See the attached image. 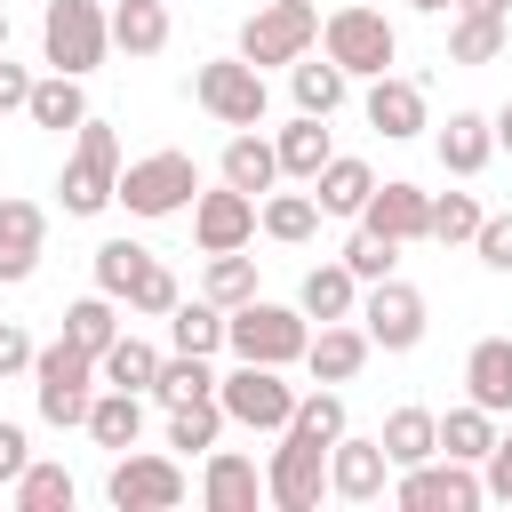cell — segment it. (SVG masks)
Here are the masks:
<instances>
[{
	"instance_id": "1",
	"label": "cell",
	"mask_w": 512,
	"mask_h": 512,
	"mask_svg": "<svg viewBox=\"0 0 512 512\" xmlns=\"http://www.w3.org/2000/svg\"><path fill=\"white\" fill-rule=\"evenodd\" d=\"M320 56L344 72V80H376V72H392V56H400V32H392V16L384 8H328L320 16Z\"/></svg>"
},
{
	"instance_id": "2",
	"label": "cell",
	"mask_w": 512,
	"mask_h": 512,
	"mask_svg": "<svg viewBox=\"0 0 512 512\" xmlns=\"http://www.w3.org/2000/svg\"><path fill=\"white\" fill-rule=\"evenodd\" d=\"M304 344H312V320H304L296 304H264V296H248V304L224 312V352H232V360L288 368V360H304Z\"/></svg>"
},
{
	"instance_id": "3",
	"label": "cell",
	"mask_w": 512,
	"mask_h": 512,
	"mask_svg": "<svg viewBox=\"0 0 512 512\" xmlns=\"http://www.w3.org/2000/svg\"><path fill=\"white\" fill-rule=\"evenodd\" d=\"M32 400H40V424H56V432L88 424V400H96V352H80L72 336L40 344V352H32Z\"/></svg>"
},
{
	"instance_id": "4",
	"label": "cell",
	"mask_w": 512,
	"mask_h": 512,
	"mask_svg": "<svg viewBox=\"0 0 512 512\" xmlns=\"http://www.w3.org/2000/svg\"><path fill=\"white\" fill-rule=\"evenodd\" d=\"M192 192H200V160H192V152H144V160H128L120 184H112V200H120L128 216H144V224L192 208Z\"/></svg>"
},
{
	"instance_id": "5",
	"label": "cell",
	"mask_w": 512,
	"mask_h": 512,
	"mask_svg": "<svg viewBox=\"0 0 512 512\" xmlns=\"http://www.w3.org/2000/svg\"><path fill=\"white\" fill-rule=\"evenodd\" d=\"M104 48H112L104 0H48V16H40V56H48V72L88 80V72L104 64Z\"/></svg>"
},
{
	"instance_id": "6",
	"label": "cell",
	"mask_w": 512,
	"mask_h": 512,
	"mask_svg": "<svg viewBox=\"0 0 512 512\" xmlns=\"http://www.w3.org/2000/svg\"><path fill=\"white\" fill-rule=\"evenodd\" d=\"M112 184H120V136L104 120H80L72 128V160H64V216H96L112 208Z\"/></svg>"
},
{
	"instance_id": "7",
	"label": "cell",
	"mask_w": 512,
	"mask_h": 512,
	"mask_svg": "<svg viewBox=\"0 0 512 512\" xmlns=\"http://www.w3.org/2000/svg\"><path fill=\"white\" fill-rule=\"evenodd\" d=\"M192 104H200L208 120H224V128H256L264 104H272V88H264V72H256L248 56H208V64L192 72Z\"/></svg>"
},
{
	"instance_id": "8",
	"label": "cell",
	"mask_w": 512,
	"mask_h": 512,
	"mask_svg": "<svg viewBox=\"0 0 512 512\" xmlns=\"http://www.w3.org/2000/svg\"><path fill=\"white\" fill-rule=\"evenodd\" d=\"M216 408L224 424H248V432H280L288 408H296V384L264 360H232V376H216Z\"/></svg>"
},
{
	"instance_id": "9",
	"label": "cell",
	"mask_w": 512,
	"mask_h": 512,
	"mask_svg": "<svg viewBox=\"0 0 512 512\" xmlns=\"http://www.w3.org/2000/svg\"><path fill=\"white\" fill-rule=\"evenodd\" d=\"M312 40H320V8H312V0H256V16L240 24V56H248L256 72L296 64Z\"/></svg>"
},
{
	"instance_id": "10",
	"label": "cell",
	"mask_w": 512,
	"mask_h": 512,
	"mask_svg": "<svg viewBox=\"0 0 512 512\" xmlns=\"http://www.w3.org/2000/svg\"><path fill=\"white\" fill-rule=\"evenodd\" d=\"M320 496H328V448L280 424V448H272V464H264V504H280V512H312Z\"/></svg>"
},
{
	"instance_id": "11",
	"label": "cell",
	"mask_w": 512,
	"mask_h": 512,
	"mask_svg": "<svg viewBox=\"0 0 512 512\" xmlns=\"http://www.w3.org/2000/svg\"><path fill=\"white\" fill-rule=\"evenodd\" d=\"M488 488H480V464H456V456H424L392 480V504L400 512H472Z\"/></svg>"
},
{
	"instance_id": "12",
	"label": "cell",
	"mask_w": 512,
	"mask_h": 512,
	"mask_svg": "<svg viewBox=\"0 0 512 512\" xmlns=\"http://www.w3.org/2000/svg\"><path fill=\"white\" fill-rule=\"evenodd\" d=\"M352 320L368 328V344H376V352H416V344H424V296H416L400 272L368 280V296H360V312H352Z\"/></svg>"
},
{
	"instance_id": "13",
	"label": "cell",
	"mask_w": 512,
	"mask_h": 512,
	"mask_svg": "<svg viewBox=\"0 0 512 512\" xmlns=\"http://www.w3.org/2000/svg\"><path fill=\"white\" fill-rule=\"evenodd\" d=\"M104 496H112V512H176L184 504V464L176 456H128L120 448Z\"/></svg>"
},
{
	"instance_id": "14",
	"label": "cell",
	"mask_w": 512,
	"mask_h": 512,
	"mask_svg": "<svg viewBox=\"0 0 512 512\" xmlns=\"http://www.w3.org/2000/svg\"><path fill=\"white\" fill-rule=\"evenodd\" d=\"M384 480H392V456H384V440H360L352 424L328 440V496H344V504H376L384 496Z\"/></svg>"
},
{
	"instance_id": "15",
	"label": "cell",
	"mask_w": 512,
	"mask_h": 512,
	"mask_svg": "<svg viewBox=\"0 0 512 512\" xmlns=\"http://www.w3.org/2000/svg\"><path fill=\"white\" fill-rule=\"evenodd\" d=\"M40 248H48V216L40 200H0V288H24L40 272Z\"/></svg>"
},
{
	"instance_id": "16",
	"label": "cell",
	"mask_w": 512,
	"mask_h": 512,
	"mask_svg": "<svg viewBox=\"0 0 512 512\" xmlns=\"http://www.w3.org/2000/svg\"><path fill=\"white\" fill-rule=\"evenodd\" d=\"M192 240L216 256V248H248L256 240V200L216 184V192H192Z\"/></svg>"
},
{
	"instance_id": "17",
	"label": "cell",
	"mask_w": 512,
	"mask_h": 512,
	"mask_svg": "<svg viewBox=\"0 0 512 512\" xmlns=\"http://www.w3.org/2000/svg\"><path fill=\"white\" fill-rule=\"evenodd\" d=\"M360 224L408 248V240H424V232H432V192H416V184H400V176H392V184H376V192H368Z\"/></svg>"
},
{
	"instance_id": "18",
	"label": "cell",
	"mask_w": 512,
	"mask_h": 512,
	"mask_svg": "<svg viewBox=\"0 0 512 512\" xmlns=\"http://www.w3.org/2000/svg\"><path fill=\"white\" fill-rule=\"evenodd\" d=\"M368 328H352V320H320V336L304 344V368H312V384H352L360 368H368Z\"/></svg>"
},
{
	"instance_id": "19",
	"label": "cell",
	"mask_w": 512,
	"mask_h": 512,
	"mask_svg": "<svg viewBox=\"0 0 512 512\" xmlns=\"http://www.w3.org/2000/svg\"><path fill=\"white\" fill-rule=\"evenodd\" d=\"M256 496H264V472H256L240 448H208L200 504H208V512H256Z\"/></svg>"
},
{
	"instance_id": "20",
	"label": "cell",
	"mask_w": 512,
	"mask_h": 512,
	"mask_svg": "<svg viewBox=\"0 0 512 512\" xmlns=\"http://www.w3.org/2000/svg\"><path fill=\"white\" fill-rule=\"evenodd\" d=\"M464 400H480L488 416H512V336H480L464 352Z\"/></svg>"
},
{
	"instance_id": "21",
	"label": "cell",
	"mask_w": 512,
	"mask_h": 512,
	"mask_svg": "<svg viewBox=\"0 0 512 512\" xmlns=\"http://www.w3.org/2000/svg\"><path fill=\"white\" fill-rule=\"evenodd\" d=\"M368 128L376 136H424V88L416 80H400V72H376L368 80Z\"/></svg>"
},
{
	"instance_id": "22",
	"label": "cell",
	"mask_w": 512,
	"mask_h": 512,
	"mask_svg": "<svg viewBox=\"0 0 512 512\" xmlns=\"http://www.w3.org/2000/svg\"><path fill=\"white\" fill-rule=\"evenodd\" d=\"M432 152H440V168H448V176H480V168H488V152H496L488 112H448V128L432 136Z\"/></svg>"
},
{
	"instance_id": "23",
	"label": "cell",
	"mask_w": 512,
	"mask_h": 512,
	"mask_svg": "<svg viewBox=\"0 0 512 512\" xmlns=\"http://www.w3.org/2000/svg\"><path fill=\"white\" fill-rule=\"evenodd\" d=\"M368 192H376V168H368V160H352V152H328V168L312 176L320 216H360V208H368Z\"/></svg>"
},
{
	"instance_id": "24",
	"label": "cell",
	"mask_w": 512,
	"mask_h": 512,
	"mask_svg": "<svg viewBox=\"0 0 512 512\" xmlns=\"http://www.w3.org/2000/svg\"><path fill=\"white\" fill-rule=\"evenodd\" d=\"M96 448H136V432H144V392H120V384H104L96 400H88V424H80Z\"/></svg>"
},
{
	"instance_id": "25",
	"label": "cell",
	"mask_w": 512,
	"mask_h": 512,
	"mask_svg": "<svg viewBox=\"0 0 512 512\" xmlns=\"http://www.w3.org/2000/svg\"><path fill=\"white\" fill-rule=\"evenodd\" d=\"M272 152H280V176L312 184V176L328 168V152H336V144H328V120H320V112H296V120L272 136Z\"/></svg>"
},
{
	"instance_id": "26",
	"label": "cell",
	"mask_w": 512,
	"mask_h": 512,
	"mask_svg": "<svg viewBox=\"0 0 512 512\" xmlns=\"http://www.w3.org/2000/svg\"><path fill=\"white\" fill-rule=\"evenodd\" d=\"M224 184L232 192H272L280 184V152H272V136H256V128H232V144H224Z\"/></svg>"
},
{
	"instance_id": "27",
	"label": "cell",
	"mask_w": 512,
	"mask_h": 512,
	"mask_svg": "<svg viewBox=\"0 0 512 512\" xmlns=\"http://www.w3.org/2000/svg\"><path fill=\"white\" fill-rule=\"evenodd\" d=\"M296 312H304V320H352V312H360V280L344 272V256L304 272V288H296Z\"/></svg>"
},
{
	"instance_id": "28",
	"label": "cell",
	"mask_w": 512,
	"mask_h": 512,
	"mask_svg": "<svg viewBox=\"0 0 512 512\" xmlns=\"http://www.w3.org/2000/svg\"><path fill=\"white\" fill-rule=\"evenodd\" d=\"M152 376H160V344H144V336H112L104 352H96V384H120V392H152Z\"/></svg>"
},
{
	"instance_id": "29",
	"label": "cell",
	"mask_w": 512,
	"mask_h": 512,
	"mask_svg": "<svg viewBox=\"0 0 512 512\" xmlns=\"http://www.w3.org/2000/svg\"><path fill=\"white\" fill-rule=\"evenodd\" d=\"M376 440H384V456H392V472H408V464H424V456H440V416H432V408H392Z\"/></svg>"
},
{
	"instance_id": "30",
	"label": "cell",
	"mask_w": 512,
	"mask_h": 512,
	"mask_svg": "<svg viewBox=\"0 0 512 512\" xmlns=\"http://www.w3.org/2000/svg\"><path fill=\"white\" fill-rule=\"evenodd\" d=\"M112 48H128V56H160L168 48V0H112Z\"/></svg>"
},
{
	"instance_id": "31",
	"label": "cell",
	"mask_w": 512,
	"mask_h": 512,
	"mask_svg": "<svg viewBox=\"0 0 512 512\" xmlns=\"http://www.w3.org/2000/svg\"><path fill=\"white\" fill-rule=\"evenodd\" d=\"M512 48V16H464L456 8V24H448V64H496Z\"/></svg>"
},
{
	"instance_id": "32",
	"label": "cell",
	"mask_w": 512,
	"mask_h": 512,
	"mask_svg": "<svg viewBox=\"0 0 512 512\" xmlns=\"http://www.w3.org/2000/svg\"><path fill=\"white\" fill-rule=\"evenodd\" d=\"M24 112H32V128H80L88 120V96H80V80L72 72H48V80H32V96H24Z\"/></svg>"
},
{
	"instance_id": "33",
	"label": "cell",
	"mask_w": 512,
	"mask_h": 512,
	"mask_svg": "<svg viewBox=\"0 0 512 512\" xmlns=\"http://www.w3.org/2000/svg\"><path fill=\"white\" fill-rule=\"evenodd\" d=\"M256 232H264V240H280V248H296V240H312V232H320V200H312V192H264Z\"/></svg>"
},
{
	"instance_id": "34",
	"label": "cell",
	"mask_w": 512,
	"mask_h": 512,
	"mask_svg": "<svg viewBox=\"0 0 512 512\" xmlns=\"http://www.w3.org/2000/svg\"><path fill=\"white\" fill-rule=\"evenodd\" d=\"M72 496H80L72 472H64V464H40V456L8 480V504H16V512H72Z\"/></svg>"
},
{
	"instance_id": "35",
	"label": "cell",
	"mask_w": 512,
	"mask_h": 512,
	"mask_svg": "<svg viewBox=\"0 0 512 512\" xmlns=\"http://www.w3.org/2000/svg\"><path fill=\"white\" fill-rule=\"evenodd\" d=\"M288 96H296V112H320V120H328V112L344 104V72H336L328 56H312V48H304V56L288 64Z\"/></svg>"
},
{
	"instance_id": "36",
	"label": "cell",
	"mask_w": 512,
	"mask_h": 512,
	"mask_svg": "<svg viewBox=\"0 0 512 512\" xmlns=\"http://www.w3.org/2000/svg\"><path fill=\"white\" fill-rule=\"evenodd\" d=\"M496 448V416L480 408V400H464V408H448L440 416V456H456V464H480Z\"/></svg>"
},
{
	"instance_id": "37",
	"label": "cell",
	"mask_w": 512,
	"mask_h": 512,
	"mask_svg": "<svg viewBox=\"0 0 512 512\" xmlns=\"http://www.w3.org/2000/svg\"><path fill=\"white\" fill-rule=\"evenodd\" d=\"M168 344H176V352H200V360L224 352V304H208V296L184 304V296H176V312H168Z\"/></svg>"
},
{
	"instance_id": "38",
	"label": "cell",
	"mask_w": 512,
	"mask_h": 512,
	"mask_svg": "<svg viewBox=\"0 0 512 512\" xmlns=\"http://www.w3.org/2000/svg\"><path fill=\"white\" fill-rule=\"evenodd\" d=\"M208 392H216V368H208L200 352H168L160 376H152V400H160V408H184V400H208Z\"/></svg>"
},
{
	"instance_id": "39",
	"label": "cell",
	"mask_w": 512,
	"mask_h": 512,
	"mask_svg": "<svg viewBox=\"0 0 512 512\" xmlns=\"http://www.w3.org/2000/svg\"><path fill=\"white\" fill-rule=\"evenodd\" d=\"M64 336L80 344V352H104L112 336H120V296H80V304H64Z\"/></svg>"
},
{
	"instance_id": "40",
	"label": "cell",
	"mask_w": 512,
	"mask_h": 512,
	"mask_svg": "<svg viewBox=\"0 0 512 512\" xmlns=\"http://www.w3.org/2000/svg\"><path fill=\"white\" fill-rule=\"evenodd\" d=\"M200 296H208V304H224V312H232V304H248V296H256V256H240V248H216V256H208V280H200Z\"/></svg>"
},
{
	"instance_id": "41",
	"label": "cell",
	"mask_w": 512,
	"mask_h": 512,
	"mask_svg": "<svg viewBox=\"0 0 512 512\" xmlns=\"http://www.w3.org/2000/svg\"><path fill=\"white\" fill-rule=\"evenodd\" d=\"M288 432H304V440H336L344 432V392L336 384H320V392H296V408H288Z\"/></svg>"
},
{
	"instance_id": "42",
	"label": "cell",
	"mask_w": 512,
	"mask_h": 512,
	"mask_svg": "<svg viewBox=\"0 0 512 512\" xmlns=\"http://www.w3.org/2000/svg\"><path fill=\"white\" fill-rule=\"evenodd\" d=\"M216 432H224V408H216V392L208 400H184V408H168V448H216Z\"/></svg>"
},
{
	"instance_id": "43",
	"label": "cell",
	"mask_w": 512,
	"mask_h": 512,
	"mask_svg": "<svg viewBox=\"0 0 512 512\" xmlns=\"http://www.w3.org/2000/svg\"><path fill=\"white\" fill-rule=\"evenodd\" d=\"M344 272H352L360 288H368V280H384V272H400V240H384V232H368V224H360V232L344 240Z\"/></svg>"
},
{
	"instance_id": "44",
	"label": "cell",
	"mask_w": 512,
	"mask_h": 512,
	"mask_svg": "<svg viewBox=\"0 0 512 512\" xmlns=\"http://www.w3.org/2000/svg\"><path fill=\"white\" fill-rule=\"evenodd\" d=\"M480 216H488V208H480L472 192H440V200H432V232H424V240L456 248V240H472V232H480Z\"/></svg>"
},
{
	"instance_id": "45",
	"label": "cell",
	"mask_w": 512,
	"mask_h": 512,
	"mask_svg": "<svg viewBox=\"0 0 512 512\" xmlns=\"http://www.w3.org/2000/svg\"><path fill=\"white\" fill-rule=\"evenodd\" d=\"M144 264H152V248H136V240H104V248H96V288H104V296H128Z\"/></svg>"
},
{
	"instance_id": "46",
	"label": "cell",
	"mask_w": 512,
	"mask_h": 512,
	"mask_svg": "<svg viewBox=\"0 0 512 512\" xmlns=\"http://www.w3.org/2000/svg\"><path fill=\"white\" fill-rule=\"evenodd\" d=\"M176 296H184V288H176V272H168V264L152 256V264L136 272V288L120 296V304H128V312H144V320H168V312H176Z\"/></svg>"
},
{
	"instance_id": "47",
	"label": "cell",
	"mask_w": 512,
	"mask_h": 512,
	"mask_svg": "<svg viewBox=\"0 0 512 512\" xmlns=\"http://www.w3.org/2000/svg\"><path fill=\"white\" fill-rule=\"evenodd\" d=\"M472 248H480V264H488V272H512V216H480Z\"/></svg>"
},
{
	"instance_id": "48",
	"label": "cell",
	"mask_w": 512,
	"mask_h": 512,
	"mask_svg": "<svg viewBox=\"0 0 512 512\" xmlns=\"http://www.w3.org/2000/svg\"><path fill=\"white\" fill-rule=\"evenodd\" d=\"M480 488H488L496 504H512V432H496V448L480 456Z\"/></svg>"
},
{
	"instance_id": "49",
	"label": "cell",
	"mask_w": 512,
	"mask_h": 512,
	"mask_svg": "<svg viewBox=\"0 0 512 512\" xmlns=\"http://www.w3.org/2000/svg\"><path fill=\"white\" fill-rule=\"evenodd\" d=\"M32 352H40V344H32L16 320H0V376H24V368H32Z\"/></svg>"
},
{
	"instance_id": "50",
	"label": "cell",
	"mask_w": 512,
	"mask_h": 512,
	"mask_svg": "<svg viewBox=\"0 0 512 512\" xmlns=\"http://www.w3.org/2000/svg\"><path fill=\"white\" fill-rule=\"evenodd\" d=\"M24 464H32V440H24V424H0V488H8Z\"/></svg>"
},
{
	"instance_id": "51",
	"label": "cell",
	"mask_w": 512,
	"mask_h": 512,
	"mask_svg": "<svg viewBox=\"0 0 512 512\" xmlns=\"http://www.w3.org/2000/svg\"><path fill=\"white\" fill-rule=\"evenodd\" d=\"M24 96H32V72L8 64V48H0V112H24Z\"/></svg>"
},
{
	"instance_id": "52",
	"label": "cell",
	"mask_w": 512,
	"mask_h": 512,
	"mask_svg": "<svg viewBox=\"0 0 512 512\" xmlns=\"http://www.w3.org/2000/svg\"><path fill=\"white\" fill-rule=\"evenodd\" d=\"M464 16H512V0H456Z\"/></svg>"
},
{
	"instance_id": "53",
	"label": "cell",
	"mask_w": 512,
	"mask_h": 512,
	"mask_svg": "<svg viewBox=\"0 0 512 512\" xmlns=\"http://www.w3.org/2000/svg\"><path fill=\"white\" fill-rule=\"evenodd\" d=\"M488 128H496V152H512V104H504V112H496Z\"/></svg>"
},
{
	"instance_id": "54",
	"label": "cell",
	"mask_w": 512,
	"mask_h": 512,
	"mask_svg": "<svg viewBox=\"0 0 512 512\" xmlns=\"http://www.w3.org/2000/svg\"><path fill=\"white\" fill-rule=\"evenodd\" d=\"M408 8H416V16H440V8H456V0H408Z\"/></svg>"
},
{
	"instance_id": "55",
	"label": "cell",
	"mask_w": 512,
	"mask_h": 512,
	"mask_svg": "<svg viewBox=\"0 0 512 512\" xmlns=\"http://www.w3.org/2000/svg\"><path fill=\"white\" fill-rule=\"evenodd\" d=\"M0 48H8V8H0Z\"/></svg>"
}]
</instances>
